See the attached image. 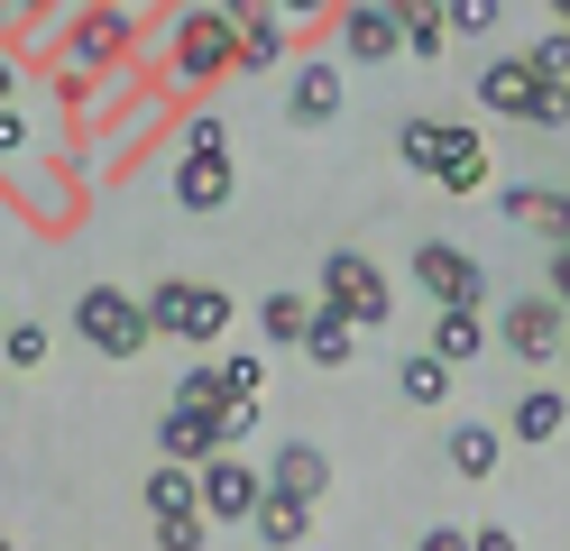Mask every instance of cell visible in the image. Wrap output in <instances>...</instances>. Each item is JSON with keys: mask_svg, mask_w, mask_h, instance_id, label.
<instances>
[{"mask_svg": "<svg viewBox=\"0 0 570 551\" xmlns=\"http://www.w3.org/2000/svg\"><path fill=\"white\" fill-rule=\"evenodd\" d=\"M230 194H239L230 129H222V120H185V138H175V203H185L194 220H212Z\"/></svg>", "mask_w": 570, "mask_h": 551, "instance_id": "5", "label": "cell"}, {"mask_svg": "<svg viewBox=\"0 0 570 551\" xmlns=\"http://www.w3.org/2000/svg\"><path fill=\"white\" fill-rule=\"evenodd\" d=\"M0 358L10 367H47V322H10L0 331Z\"/></svg>", "mask_w": 570, "mask_h": 551, "instance_id": "32", "label": "cell"}, {"mask_svg": "<svg viewBox=\"0 0 570 551\" xmlns=\"http://www.w3.org/2000/svg\"><path fill=\"white\" fill-rule=\"evenodd\" d=\"M212 451H230V441H222V404H166V423H157V460L203 469Z\"/></svg>", "mask_w": 570, "mask_h": 551, "instance_id": "13", "label": "cell"}, {"mask_svg": "<svg viewBox=\"0 0 570 551\" xmlns=\"http://www.w3.org/2000/svg\"><path fill=\"white\" fill-rule=\"evenodd\" d=\"M524 65H533V83H570V28H543L524 47Z\"/></svg>", "mask_w": 570, "mask_h": 551, "instance_id": "29", "label": "cell"}, {"mask_svg": "<svg viewBox=\"0 0 570 551\" xmlns=\"http://www.w3.org/2000/svg\"><path fill=\"white\" fill-rule=\"evenodd\" d=\"M341 101H350V73L332 56H295V65H285V120H295V129L341 120Z\"/></svg>", "mask_w": 570, "mask_h": 551, "instance_id": "9", "label": "cell"}, {"mask_svg": "<svg viewBox=\"0 0 570 551\" xmlns=\"http://www.w3.org/2000/svg\"><path fill=\"white\" fill-rule=\"evenodd\" d=\"M120 10H138V0H120Z\"/></svg>", "mask_w": 570, "mask_h": 551, "instance_id": "46", "label": "cell"}, {"mask_svg": "<svg viewBox=\"0 0 570 551\" xmlns=\"http://www.w3.org/2000/svg\"><path fill=\"white\" fill-rule=\"evenodd\" d=\"M323 304H332V313H350L360 331H386V322H396V285H386L377 257L332 248V257H323Z\"/></svg>", "mask_w": 570, "mask_h": 551, "instance_id": "7", "label": "cell"}, {"mask_svg": "<svg viewBox=\"0 0 570 551\" xmlns=\"http://www.w3.org/2000/svg\"><path fill=\"white\" fill-rule=\"evenodd\" d=\"M212 542V514L185 505V514H157V551H203Z\"/></svg>", "mask_w": 570, "mask_h": 551, "instance_id": "30", "label": "cell"}, {"mask_svg": "<svg viewBox=\"0 0 570 551\" xmlns=\"http://www.w3.org/2000/svg\"><path fill=\"white\" fill-rule=\"evenodd\" d=\"M442 451H451V469L479 488V478H497V460H507V432H497V423H451Z\"/></svg>", "mask_w": 570, "mask_h": 551, "instance_id": "21", "label": "cell"}, {"mask_svg": "<svg viewBox=\"0 0 570 551\" xmlns=\"http://www.w3.org/2000/svg\"><path fill=\"white\" fill-rule=\"evenodd\" d=\"M470 551H524V542H515L507 524H470Z\"/></svg>", "mask_w": 570, "mask_h": 551, "instance_id": "39", "label": "cell"}, {"mask_svg": "<svg viewBox=\"0 0 570 551\" xmlns=\"http://www.w3.org/2000/svg\"><path fill=\"white\" fill-rule=\"evenodd\" d=\"M175 404H230V377L222 367H185V377H175Z\"/></svg>", "mask_w": 570, "mask_h": 551, "instance_id": "35", "label": "cell"}, {"mask_svg": "<svg viewBox=\"0 0 570 551\" xmlns=\"http://www.w3.org/2000/svg\"><path fill=\"white\" fill-rule=\"evenodd\" d=\"M396 395L414 404V414H433V404H451V358H442L433 341H423L414 358H396Z\"/></svg>", "mask_w": 570, "mask_h": 551, "instance_id": "20", "label": "cell"}, {"mask_svg": "<svg viewBox=\"0 0 570 551\" xmlns=\"http://www.w3.org/2000/svg\"><path fill=\"white\" fill-rule=\"evenodd\" d=\"M386 10H396L405 56H423V65H433V56L451 47V19H442V0H386Z\"/></svg>", "mask_w": 570, "mask_h": 551, "instance_id": "23", "label": "cell"}, {"mask_svg": "<svg viewBox=\"0 0 570 551\" xmlns=\"http://www.w3.org/2000/svg\"><path fill=\"white\" fill-rule=\"evenodd\" d=\"M267 488H285V496H313V505H323V488H332L323 441H276V451H267Z\"/></svg>", "mask_w": 570, "mask_h": 551, "instance_id": "16", "label": "cell"}, {"mask_svg": "<svg viewBox=\"0 0 570 551\" xmlns=\"http://www.w3.org/2000/svg\"><path fill=\"white\" fill-rule=\"evenodd\" d=\"M138 505H148V514H185V505H203V469L157 460V469H148V488H138Z\"/></svg>", "mask_w": 570, "mask_h": 551, "instance_id": "24", "label": "cell"}, {"mask_svg": "<svg viewBox=\"0 0 570 551\" xmlns=\"http://www.w3.org/2000/svg\"><path fill=\"white\" fill-rule=\"evenodd\" d=\"M28 157H38V129H28V110L10 101L0 110V166H28Z\"/></svg>", "mask_w": 570, "mask_h": 551, "instance_id": "34", "label": "cell"}, {"mask_svg": "<svg viewBox=\"0 0 570 551\" xmlns=\"http://www.w3.org/2000/svg\"><path fill=\"white\" fill-rule=\"evenodd\" d=\"M442 19H451V37H497L507 28V0H442Z\"/></svg>", "mask_w": 570, "mask_h": 551, "instance_id": "28", "label": "cell"}, {"mask_svg": "<svg viewBox=\"0 0 570 551\" xmlns=\"http://www.w3.org/2000/svg\"><path fill=\"white\" fill-rule=\"evenodd\" d=\"M470 101L497 110V120H524V101H533V65H524V56H488V65L470 73Z\"/></svg>", "mask_w": 570, "mask_h": 551, "instance_id": "14", "label": "cell"}, {"mask_svg": "<svg viewBox=\"0 0 570 551\" xmlns=\"http://www.w3.org/2000/svg\"><path fill=\"white\" fill-rule=\"evenodd\" d=\"M267 10H276L285 28H295V37H323V28L341 19V0H267Z\"/></svg>", "mask_w": 570, "mask_h": 551, "instance_id": "31", "label": "cell"}, {"mask_svg": "<svg viewBox=\"0 0 570 551\" xmlns=\"http://www.w3.org/2000/svg\"><path fill=\"white\" fill-rule=\"evenodd\" d=\"M561 432H570V395H561V386L515 395V441H561Z\"/></svg>", "mask_w": 570, "mask_h": 551, "instance_id": "25", "label": "cell"}, {"mask_svg": "<svg viewBox=\"0 0 570 551\" xmlns=\"http://www.w3.org/2000/svg\"><path fill=\"white\" fill-rule=\"evenodd\" d=\"M304 322H313V294H267V304H258V331H267L276 350H295Z\"/></svg>", "mask_w": 570, "mask_h": 551, "instance_id": "26", "label": "cell"}, {"mask_svg": "<svg viewBox=\"0 0 570 551\" xmlns=\"http://www.w3.org/2000/svg\"><path fill=\"white\" fill-rule=\"evenodd\" d=\"M28 211H38V230H75V175H38Z\"/></svg>", "mask_w": 570, "mask_h": 551, "instance_id": "27", "label": "cell"}, {"mask_svg": "<svg viewBox=\"0 0 570 551\" xmlns=\"http://www.w3.org/2000/svg\"><path fill=\"white\" fill-rule=\"evenodd\" d=\"M552 304H561V313H570V239H561V248H552Z\"/></svg>", "mask_w": 570, "mask_h": 551, "instance_id": "40", "label": "cell"}, {"mask_svg": "<svg viewBox=\"0 0 570 551\" xmlns=\"http://www.w3.org/2000/svg\"><path fill=\"white\" fill-rule=\"evenodd\" d=\"M75 341H83L92 358L129 367L138 350L157 341V331H148V304H138L129 285H83V294H75Z\"/></svg>", "mask_w": 570, "mask_h": 551, "instance_id": "6", "label": "cell"}, {"mask_svg": "<svg viewBox=\"0 0 570 551\" xmlns=\"http://www.w3.org/2000/svg\"><path fill=\"white\" fill-rule=\"evenodd\" d=\"M396 157L414 175H433L442 194H488V184H497V166H488V147H479L470 120H405L396 129Z\"/></svg>", "mask_w": 570, "mask_h": 551, "instance_id": "3", "label": "cell"}, {"mask_svg": "<svg viewBox=\"0 0 570 551\" xmlns=\"http://www.w3.org/2000/svg\"><path fill=\"white\" fill-rule=\"evenodd\" d=\"M313 367H350V358H360V322H350V313H332L323 304V294H313V322H304V341H295Z\"/></svg>", "mask_w": 570, "mask_h": 551, "instance_id": "18", "label": "cell"}, {"mask_svg": "<svg viewBox=\"0 0 570 551\" xmlns=\"http://www.w3.org/2000/svg\"><path fill=\"white\" fill-rule=\"evenodd\" d=\"M524 129H570V83H533V101H524Z\"/></svg>", "mask_w": 570, "mask_h": 551, "instance_id": "33", "label": "cell"}, {"mask_svg": "<svg viewBox=\"0 0 570 551\" xmlns=\"http://www.w3.org/2000/svg\"><path fill=\"white\" fill-rule=\"evenodd\" d=\"M222 377H230V395H267V358H258V350H230Z\"/></svg>", "mask_w": 570, "mask_h": 551, "instance_id": "36", "label": "cell"}, {"mask_svg": "<svg viewBox=\"0 0 570 551\" xmlns=\"http://www.w3.org/2000/svg\"><path fill=\"white\" fill-rule=\"evenodd\" d=\"M414 551H470V524H423Z\"/></svg>", "mask_w": 570, "mask_h": 551, "instance_id": "38", "label": "cell"}, {"mask_svg": "<svg viewBox=\"0 0 570 551\" xmlns=\"http://www.w3.org/2000/svg\"><path fill=\"white\" fill-rule=\"evenodd\" d=\"M497 211L524 220V230H543L552 248L570 239V194H561V184H507V194H497Z\"/></svg>", "mask_w": 570, "mask_h": 551, "instance_id": "15", "label": "cell"}, {"mask_svg": "<svg viewBox=\"0 0 570 551\" xmlns=\"http://www.w3.org/2000/svg\"><path fill=\"white\" fill-rule=\"evenodd\" d=\"M222 441H230V451H239V441H258V395H230L222 404Z\"/></svg>", "mask_w": 570, "mask_h": 551, "instance_id": "37", "label": "cell"}, {"mask_svg": "<svg viewBox=\"0 0 570 551\" xmlns=\"http://www.w3.org/2000/svg\"><path fill=\"white\" fill-rule=\"evenodd\" d=\"M276 65H295V28H285L276 10H258L239 28V73H276Z\"/></svg>", "mask_w": 570, "mask_h": 551, "instance_id": "22", "label": "cell"}, {"mask_svg": "<svg viewBox=\"0 0 570 551\" xmlns=\"http://www.w3.org/2000/svg\"><path fill=\"white\" fill-rule=\"evenodd\" d=\"M332 37H341V56H350V65H396V56H405L396 10H386V0H341Z\"/></svg>", "mask_w": 570, "mask_h": 551, "instance_id": "12", "label": "cell"}, {"mask_svg": "<svg viewBox=\"0 0 570 551\" xmlns=\"http://www.w3.org/2000/svg\"><path fill=\"white\" fill-rule=\"evenodd\" d=\"M0 551H28V542H10V533H0Z\"/></svg>", "mask_w": 570, "mask_h": 551, "instance_id": "45", "label": "cell"}, {"mask_svg": "<svg viewBox=\"0 0 570 551\" xmlns=\"http://www.w3.org/2000/svg\"><path fill=\"white\" fill-rule=\"evenodd\" d=\"M258 496H267V469L258 460H239V451H212L203 460V514H212V524H248Z\"/></svg>", "mask_w": 570, "mask_h": 551, "instance_id": "11", "label": "cell"}, {"mask_svg": "<svg viewBox=\"0 0 570 551\" xmlns=\"http://www.w3.org/2000/svg\"><path fill=\"white\" fill-rule=\"evenodd\" d=\"M0 47H10V10H0Z\"/></svg>", "mask_w": 570, "mask_h": 551, "instance_id": "44", "label": "cell"}, {"mask_svg": "<svg viewBox=\"0 0 570 551\" xmlns=\"http://www.w3.org/2000/svg\"><path fill=\"white\" fill-rule=\"evenodd\" d=\"M414 285L433 294V304H488V294H497L488 267H479L470 248H451V239H423L414 248Z\"/></svg>", "mask_w": 570, "mask_h": 551, "instance_id": "10", "label": "cell"}, {"mask_svg": "<svg viewBox=\"0 0 570 551\" xmlns=\"http://www.w3.org/2000/svg\"><path fill=\"white\" fill-rule=\"evenodd\" d=\"M552 367H561V377H570V341H561V358H552Z\"/></svg>", "mask_w": 570, "mask_h": 551, "instance_id": "43", "label": "cell"}, {"mask_svg": "<svg viewBox=\"0 0 570 551\" xmlns=\"http://www.w3.org/2000/svg\"><path fill=\"white\" fill-rule=\"evenodd\" d=\"M497 341H507V358H524V367H552L561 341H570V313L552 304V294H515V304L497 313Z\"/></svg>", "mask_w": 570, "mask_h": 551, "instance_id": "8", "label": "cell"}, {"mask_svg": "<svg viewBox=\"0 0 570 551\" xmlns=\"http://www.w3.org/2000/svg\"><path fill=\"white\" fill-rule=\"evenodd\" d=\"M488 341H497V331H488V304H433V350H442L451 367H470Z\"/></svg>", "mask_w": 570, "mask_h": 551, "instance_id": "17", "label": "cell"}, {"mask_svg": "<svg viewBox=\"0 0 570 551\" xmlns=\"http://www.w3.org/2000/svg\"><path fill=\"white\" fill-rule=\"evenodd\" d=\"M543 10H552V28H570V0H543Z\"/></svg>", "mask_w": 570, "mask_h": 551, "instance_id": "42", "label": "cell"}, {"mask_svg": "<svg viewBox=\"0 0 570 551\" xmlns=\"http://www.w3.org/2000/svg\"><path fill=\"white\" fill-rule=\"evenodd\" d=\"M222 73H239V28L212 0H185L166 28V92H212Z\"/></svg>", "mask_w": 570, "mask_h": 551, "instance_id": "2", "label": "cell"}, {"mask_svg": "<svg viewBox=\"0 0 570 551\" xmlns=\"http://www.w3.org/2000/svg\"><path fill=\"white\" fill-rule=\"evenodd\" d=\"M10 101H19V56L0 47V110H10Z\"/></svg>", "mask_w": 570, "mask_h": 551, "instance_id": "41", "label": "cell"}, {"mask_svg": "<svg viewBox=\"0 0 570 551\" xmlns=\"http://www.w3.org/2000/svg\"><path fill=\"white\" fill-rule=\"evenodd\" d=\"M248 533H258L267 551H295V542L313 533V496H285V488H267V496H258V514H248Z\"/></svg>", "mask_w": 570, "mask_h": 551, "instance_id": "19", "label": "cell"}, {"mask_svg": "<svg viewBox=\"0 0 570 551\" xmlns=\"http://www.w3.org/2000/svg\"><path fill=\"white\" fill-rule=\"evenodd\" d=\"M56 65L65 73H101V83H129V65H138V10H120V0H75V19L56 28Z\"/></svg>", "mask_w": 570, "mask_h": 551, "instance_id": "1", "label": "cell"}, {"mask_svg": "<svg viewBox=\"0 0 570 551\" xmlns=\"http://www.w3.org/2000/svg\"><path fill=\"white\" fill-rule=\"evenodd\" d=\"M138 304H148V331H157V341H185V350H212V341L230 331V313H239L230 294L203 285V276H166V285L138 294Z\"/></svg>", "mask_w": 570, "mask_h": 551, "instance_id": "4", "label": "cell"}]
</instances>
